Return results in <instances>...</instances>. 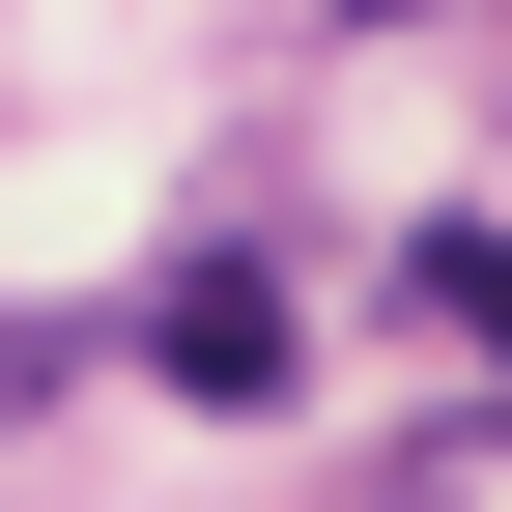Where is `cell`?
<instances>
[{
  "instance_id": "obj_2",
  "label": "cell",
  "mask_w": 512,
  "mask_h": 512,
  "mask_svg": "<svg viewBox=\"0 0 512 512\" xmlns=\"http://www.w3.org/2000/svg\"><path fill=\"white\" fill-rule=\"evenodd\" d=\"M29 399H57V342H29V313H0V427H29Z\"/></svg>"
},
{
  "instance_id": "obj_1",
  "label": "cell",
  "mask_w": 512,
  "mask_h": 512,
  "mask_svg": "<svg viewBox=\"0 0 512 512\" xmlns=\"http://www.w3.org/2000/svg\"><path fill=\"white\" fill-rule=\"evenodd\" d=\"M143 370L171 399H285V285H256V256H171L143 285Z\"/></svg>"
}]
</instances>
